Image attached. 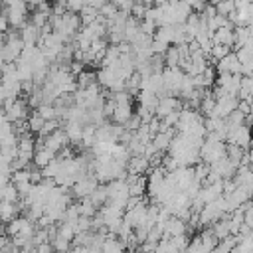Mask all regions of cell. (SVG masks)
<instances>
[{
  "instance_id": "cell-1",
  "label": "cell",
  "mask_w": 253,
  "mask_h": 253,
  "mask_svg": "<svg viewBox=\"0 0 253 253\" xmlns=\"http://www.w3.org/2000/svg\"><path fill=\"white\" fill-rule=\"evenodd\" d=\"M2 14L8 18V24L12 30H20L26 22H28V16H30V10H28V4L26 2H8V4H2Z\"/></svg>"
},
{
  "instance_id": "cell-2",
  "label": "cell",
  "mask_w": 253,
  "mask_h": 253,
  "mask_svg": "<svg viewBox=\"0 0 253 253\" xmlns=\"http://www.w3.org/2000/svg\"><path fill=\"white\" fill-rule=\"evenodd\" d=\"M24 45H26V43L22 42L20 34H18V32H14V30H10V32L6 34V38H4L2 51H0V55H2L4 63H16V61L20 59V53H22Z\"/></svg>"
},
{
  "instance_id": "cell-3",
  "label": "cell",
  "mask_w": 253,
  "mask_h": 253,
  "mask_svg": "<svg viewBox=\"0 0 253 253\" xmlns=\"http://www.w3.org/2000/svg\"><path fill=\"white\" fill-rule=\"evenodd\" d=\"M2 109H4V115H6V121L8 123H20V121H28L30 117V105L26 99H16V101H4L2 103Z\"/></svg>"
},
{
  "instance_id": "cell-4",
  "label": "cell",
  "mask_w": 253,
  "mask_h": 253,
  "mask_svg": "<svg viewBox=\"0 0 253 253\" xmlns=\"http://www.w3.org/2000/svg\"><path fill=\"white\" fill-rule=\"evenodd\" d=\"M184 109V105L180 103L178 97H172V95H164V97H158V105L154 109V117L156 119H164L168 117L170 113H180Z\"/></svg>"
},
{
  "instance_id": "cell-5",
  "label": "cell",
  "mask_w": 253,
  "mask_h": 253,
  "mask_svg": "<svg viewBox=\"0 0 253 253\" xmlns=\"http://www.w3.org/2000/svg\"><path fill=\"white\" fill-rule=\"evenodd\" d=\"M97 186H99V182L95 180V176L93 174H83V176H79V180L73 184V196L75 198H79V200H85V198H89L95 190H97Z\"/></svg>"
},
{
  "instance_id": "cell-6",
  "label": "cell",
  "mask_w": 253,
  "mask_h": 253,
  "mask_svg": "<svg viewBox=\"0 0 253 253\" xmlns=\"http://www.w3.org/2000/svg\"><path fill=\"white\" fill-rule=\"evenodd\" d=\"M225 142L247 150V148L251 146V142H253V138H251V126L243 125V126H239V128H235V130H229L227 136H225Z\"/></svg>"
},
{
  "instance_id": "cell-7",
  "label": "cell",
  "mask_w": 253,
  "mask_h": 253,
  "mask_svg": "<svg viewBox=\"0 0 253 253\" xmlns=\"http://www.w3.org/2000/svg\"><path fill=\"white\" fill-rule=\"evenodd\" d=\"M237 103L239 99L235 97H229V95H223L219 99H215V107H213V113L211 117H217V119H227L235 109H237Z\"/></svg>"
},
{
  "instance_id": "cell-8",
  "label": "cell",
  "mask_w": 253,
  "mask_h": 253,
  "mask_svg": "<svg viewBox=\"0 0 253 253\" xmlns=\"http://www.w3.org/2000/svg\"><path fill=\"white\" fill-rule=\"evenodd\" d=\"M43 140V146L47 148V150H51L53 154H59L65 146H67V136H65V132L59 128V130H55L53 134H49V136H45V138H42Z\"/></svg>"
},
{
  "instance_id": "cell-9",
  "label": "cell",
  "mask_w": 253,
  "mask_h": 253,
  "mask_svg": "<svg viewBox=\"0 0 253 253\" xmlns=\"http://www.w3.org/2000/svg\"><path fill=\"white\" fill-rule=\"evenodd\" d=\"M150 170V162L148 158H144L142 154L140 156H130L128 162H126V172L132 174V176H142Z\"/></svg>"
},
{
  "instance_id": "cell-10",
  "label": "cell",
  "mask_w": 253,
  "mask_h": 253,
  "mask_svg": "<svg viewBox=\"0 0 253 253\" xmlns=\"http://www.w3.org/2000/svg\"><path fill=\"white\" fill-rule=\"evenodd\" d=\"M57 154H53L51 150H47L45 146H36V152H34V158H32V164H34V168H38V170H43L53 158H55Z\"/></svg>"
},
{
  "instance_id": "cell-11",
  "label": "cell",
  "mask_w": 253,
  "mask_h": 253,
  "mask_svg": "<svg viewBox=\"0 0 253 253\" xmlns=\"http://www.w3.org/2000/svg\"><path fill=\"white\" fill-rule=\"evenodd\" d=\"M61 130L65 132V136H67L69 142H73V144L81 142V134H83V125L81 123H77V121H65Z\"/></svg>"
},
{
  "instance_id": "cell-12",
  "label": "cell",
  "mask_w": 253,
  "mask_h": 253,
  "mask_svg": "<svg viewBox=\"0 0 253 253\" xmlns=\"http://www.w3.org/2000/svg\"><path fill=\"white\" fill-rule=\"evenodd\" d=\"M132 117V105H115V111L111 115L113 125H125L128 119Z\"/></svg>"
},
{
  "instance_id": "cell-13",
  "label": "cell",
  "mask_w": 253,
  "mask_h": 253,
  "mask_svg": "<svg viewBox=\"0 0 253 253\" xmlns=\"http://www.w3.org/2000/svg\"><path fill=\"white\" fill-rule=\"evenodd\" d=\"M18 213H20V206L18 204H6V202H2V210H0V221L6 225V223H10L12 219H16L18 217Z\"/></svg>"
},
{
  "instance_id": "cell-14",
  "label": "cell",
  "mask_w": 253,
  "mask_h": 253,
  "mask_svg": "<svg viewBox=\"0 0 253 253\" xmlns=\"http://www.w3.org/2000/svg\"><path fill=\"white\" fill-rule=\"evenodd\" d=\"M162 61H164V65H166L168 69L180 67V61H182V57H180V51H178V47H176V45H170V47L166 49V53L162 55Z\"/></svg>"
},
{
  "instance_id": "cell-15",
  "label": "cell",
  "mask_w": 253,
  "mask_h": 253,
  "mask_svg": "<svg viewBox=\"0 0 253 253\" xmlns=\"http://www.w3.org/2000/svg\"><path fill=\"white\" fill-rule=\"evenodd\" d=\"M77 206V213H79V217H89V219H93L95 217V213L99 211L93 204H91V200L89 198H85V200H81L79 204H75Z\"/></svg>"
},
{
  "instance_id": "cell-16",
  "label": "cell",
  "mask_w": 253,
  "mask_h": 253,
  "mask_svg": "<svg viewBox=\"0 0 253 253\" xmlns=\"http://www.w3.org/2000/svg\"><path fill=\"white\" fill-rule=\"evenodd\" d=\"M0 200L2 202H6V204H18L20 202V196H18V190H16V186L10 182L2 192H0Z\"/></svg>"
},
{
  "instance_id": "cell-17",
  "label": "cell",
  "mask_w": 253,
  "mask_h": 253,
  "mask_svg": "<svg viewBox=\"0 0 253 253\" xmlns=\"http://www.w3.org/2000/svg\"><path fill=\"white\" fill-rule=\"evenodd\" d=\"M26 123H28V128H30V134H40V130L43 128V123H45V121H43V119H42L40 115H36V113L32 111Z\"/></svg>"
},
{
  "instance_id": "cell-18",
  "label": "cell",
  "mask_w": 253,
  "mask_h": 253,
  "mask_svg": "<svg viewBox=\"0 0 253 253\" xmlns=\"http://www.w3.org/2000/svg\"><path fill=\"white\" fill-rule=\"evenodd\" d=\"M229 53H231V47H227V45H213L211 51H210V59L217 63L219 59H223V57L229 55Z\"/></svg>"
},
{
  "instance_id": "cell-19",
  "label": "cell",
  "mask_w": 253,
  "mask_h": 253,
  "mask_svg": "<svg viewBox=\"0 0 253 253\" xmlns=\"http://www.w3.org/2000/svg\"><path fill=\"white\" fill-rule=\"evenodd\" d=\"M34 113L36 115H40L43 121H51V119H55V107L53 105H40L38 109H34Z\"/></svg>"
},
{
  "instance_id": "cell-20",
  "label": "cell",
  "mask_w": 253,
  "mask_h": 253,
  "mask_svg": "<svg viewBox=\"0 0 253 253\" xmlns=\"http://www.w3.org/2000/svg\"><path fill=\"white\" fill-rule=\"evenodd\" d=\"M237 111H239L243 117H247V115L251 113V105H249L247 101H239V103H237Z\"/></svg>"
},
{
  "instance_id": "cell-21",
  "label": "cell",
  "mask_w": 253,
  "mask_h": 253,
  "mask_svg": "<svg viewBox=\"0 0 253 253\" xmlns=\"http://www.w3.org/2000/svg\"><path fill=\"white\" fill-rule=\"evenodd\" d=\"M247 158H249V162L253 164V142H251V146L247 148Z\"/></svg>"
},
{
  "instance_id": "cell-22",
  "label": "cell",
  "mask_w": 253,
  "mask_h": 253,
  "mask_svg": "<svg viewBox=\"0 0 253 253\" xmlns=\"http://www.w3.org/2000/svg\"><path fill=\"white\" fill-rule=\"evenodd\" d=\"M251 138H253V126H251Z\"/></svg>"
},
{
  "instance_id": "cell-23",
  "label": "cell",
  "mask_w": 253,
  "mask_h": 253,
  "mask_svg": "<svg viewBox=\"0 0 253 253\" xmlns=\"http://www.w3.org/2000/svg\"><path fill=\"white\" fill-rule=\"evenodd\" d=\"M249 202H251V204H253V196H251V200H249Z\"/></svg>"
}]
</instances>
